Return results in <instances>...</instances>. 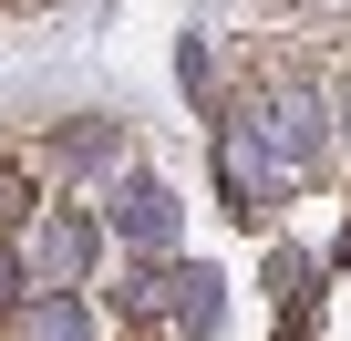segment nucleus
I'll return each mask as SVG.
<instances>
[{"instance_id": "obj_1", "label": "nucleus", "mask_w": 351, "mask_h": 341, "mask_svg": "<svg viewBox=\"0 0 351 341\" xmlns=\"http://www.w3.org/2000/svg\"><path fill=\"white\" fill-rule=\"evenodd\" d=\"M248 114L269 124V145H279L289 165H320V155H330V104H320V83H300V73H269V83L248 93Z\"/></svg>"}, {"instance_id": "obj_2", "label": "nucleus", "mask_w": 351, "mask_h": 341, "mask_svg": "<svg viewBox=\"0 0 351 341\" xmlns=\"http://www.w3.org/2000/svg\"><path fill=\"white\" fill-rule=\"evenodd\" d=\"M42 217V176H32V155H0V238H21Z\"/></svg>"}, {"instance_id": "obj_3", "label": "nucleus", "mask_w": 351, "mask_h": 341, "mask_svg": "<svg viewBox=\"0 0 351 341\" xmlns=\"http://www.w3.org/2000/svg\"><path fill=\"white\" fill-rule=\"evenodd\" d=\"M21 300H32V259H21L11 238H0V331L21 320Z\"/></svg>"}]
</instances>
